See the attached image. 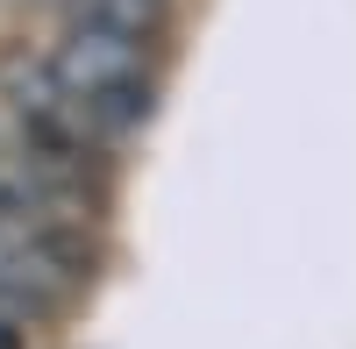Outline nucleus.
I'll return each instance as SVG.
<instances>
[{
    "label": "nucleus",
    "mask_w": 356,
    "mask_h": 349,
    "mask_svg": "<svg viewBox=\"0 0 356 349\" xmlns=\"http://www.w3.org/2000/svg\"><path fill=\"white\" fill-rule=\"evenodd\" d=\"M0 349H22V328L8 321V314H0Z\"/></svg>",
    "instance_id": "nucleus-1"
}]
</instances>
